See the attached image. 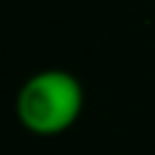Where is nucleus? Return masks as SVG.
Returning a JSON list of instances; mask_svg holds the SVG:
<instances>
[{
    "label": "nucleus",
    "instance_id": "nucleus-1",
    "mask_svg": "<svg viewBox=\"0 0 155 155\" xmlns=\"http://www.w3.org/2000/svg\"><path fill=\"white\" fill-rule=\"evenodd\" d=\"M85 110V88L79 76L64 67H43L31 73L15 91V119L37 137H58L79 122Z\"/></svg>",
    "mask_w": 155,
    "mask_h": 155
}]
</instances>
